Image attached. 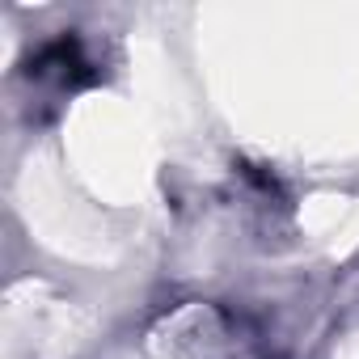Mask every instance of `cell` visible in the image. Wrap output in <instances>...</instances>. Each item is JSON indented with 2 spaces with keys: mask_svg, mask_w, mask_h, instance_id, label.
Instances as JSON below:
<instances>
[{
  "mask_svg": "<svg viewBox=\"0 0 359 359\" xmlns=\"http://www.w3.org/2000/svg\"><path fill=\"white\" fill-rule=\"evenodd\" d=\"M30 72H39V76H47V72H60L68 85H93L97 81V72H89V60H85V51H81V43L76 39H55V43H47L34 60H30Z\"/></svg>",
  "mask_w": 359,
  "mask_h": 359,
  "instance_id": "1",
  "label": "cell"
}]
</instances>
